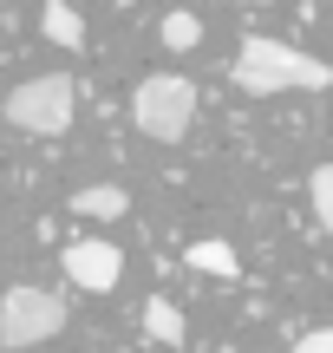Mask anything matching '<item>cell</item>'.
Here are the masks:
<instances>
[{
    "label": "cell",
    "instance_id": "2",
    "mask_svg": "<svg viewBox=\"0 0 333 353\" xmlns=\"http://www.w3.org/2000/svg\"><path fill=\"white\" fill-rule=\"evenodd\" d=\"M131 125L151 144H183L196 125V85L177 72H151L138 92H131Z\"/></svg>",
    "mask_w": 333,
    "mask_h": 353
},
{
    "label": "cell",
    "instance_id": "1",
    "mask_svg": "<svg viewBox=\"0 0 333 353\" xmlns=\"http://www.w3.org/2000/svg\"><path fill=\"white\" fill-rule=\"evenodd\" d=\"M229 79L248 92V99H275V92H327L333 85V65H321L314 52L288 46V39H268V33H248L242 52H235Z\"/></svg>",
    "mask_w": 333,
    "mask_h": 353
},
{
    "label": "cell",
    "instance_id": "3",
    "mask_svg": "<svg viewBox=\"0 0 333 353\" xmlns=\"http://www.w3.org/2000/svg\"><path fill=\"white\" fill-rule=\"evenodd\" d=\"M72 105H78L72 79H65V72H46V79H26V85H13L0 112H7V125L26 131V138H59V131L72 125Z\"/></svg>",
    "mask_w": 333,
    "mask_h": 353
},
{
    "label": "cell",
    "instance_id": "7",
    "mask_svg": "<svg viewBox=\"0 0 333 353\" xmlns=\"http://www.w3.org/2000/svg\"><path fill=\"white\" fill-rule=\"evenodd\" d=\"M144 334H151L157 347H183V307L177 301H164V294H151V301H144Z\"/></svg>",
    "mask_w": 333,
    "mask_h": 353
},
{
    "label": "cell",
    "instance_id": "4",
    "mask_svg": "<svg viewBox=\"0 0 333 353\" xmlns=\"http://www.w3.org/2000/svg\"><path fill=\"white\" fill-rule=\"evenodd\" d=\"M65 327V294L52 288H33V281H20V288L0 294V347H39L52 341V334Z\"/></svg>",
    "mask_w": 333,
    "mask_h": 353
},
{
    "label": "cell",
    "instance_id": "9",
    "mask_svg": "<svg viewBox=\"0 0 333 353\" xmlns=\"http://www.w3.org/2000/svg\"><path fill=\"white\" fill-rule=\"evenodd\" d=\"M125 190L118 183H85V190H72V216H125Z\"/></svg>",
    "mask_w": 333,
    "mask_h": 353
},
{
    "label": "cell",
    "instance_id": "10",
    "mask_svg": "<svg viewBox=\"0 0 333 353\" xmlns=\"http://www.w3.org/2000/svg\"><path fill=\"white\" fill-rule=\"evenodd\" d=\"M157 33H164V46H170V52H190L196 39H203V20L177 7V13H164V26H157Z\"/></svg>",
    "mask_w": 333,
    "mask_h": 353
},
{
    "label": "cell",
    "instance_id": "13",
    "mask_svg": "<svg viewBox=\"0 0 333 353\" xmlns=\"http://www.w3.org/2000/svg\"><path fill=\"white\" fill-rule=\"evenodd\" d=\"M242 7H261V0H242Z\"/></svg>",
    "mask_w": 333,
    "mask_h": 353
},
{
    "label": "cell",
    "instance_id": "12",
    "mask_svg": "<svg viewBox=\"0 0 333 353\" xmlns=\"http://www.w3.org/2000/svg\"><path fill=\"white\" fill-rule=\"evenodd\" d=\"M288 353H333V327H314V334H301Z\"/></svg>",
    "mask_w": 333,
    "mask_h": 353
},
{
    "label": "cell",
    "instance_id": "11",
    "mask_svg": "<svg viewBox=\"0 0 333 353\" xmlns=\"http://www.w3.org/2000/svg\"><path fill=\"white\" fill-rule=\"evenodd\" d=\"M308 196H314V223L333 229V164H321V170L308 176Z\"/></svg>",
    "mask_w": 333,
    "mask_h": 353
},
{
    "label": "cell",
    "instance_id": "5",
    "mask_svg": "<svg viewBox=\"0 0 333 353\" xmlns=\"http://www.w3.org/2000/svg\"><path fill=\"white\" fill-rule=\"evenodd\" d=\"M59 268H65V281H72V288L111 294L118 275H125V249H118V242H98V236H78V242H65Z\"/></svg>",
    "mask_w": 333,
    "mask_h": 353
},
{
    "label": "cell",
    "instance_id": "6",
    "mask_svg": "<svg viewBox=\"0 0 333 353\" xmlns=\"http://www.w3.org/2000/svg\"><path fill=\"white\" fill-rule=\"evenodd\" d=\"M39 33H46L52 46H65V52H78V46H85V20H78L65 0H46V7H39Z\"/></svg>",
    "mask_w": 333,
    "mask_h": 353
},
{
    "label": "cell",
    "instance_id": "8",
    "mask_svg": "<svg viewBox=\"0 0 333 353\" xmlns=\"http://www.w3.org/2000/svg\"><path fill=\"white\" fill-rule=\"evenodd\" d=\"M183 262H190L196 275H222V281H235V275H242V262H235V249H229V242H190V249H183Z\"/></svg>",
    "mask_w": 333,
    "mask_h": 353
}]
</instances>
